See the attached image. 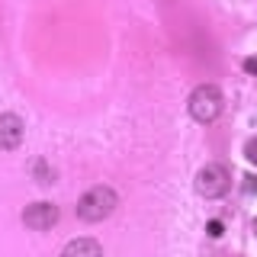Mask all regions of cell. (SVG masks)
I'll use <instances>...</instances> for the list:
<instances>
[{"mask_svg":"<svg viewBox=\"0 0 257 257\" xmlns=\"http://www.w3.org/2000/svg\"><path fill=\"white\" fill-rule=\"evenodd\" d=\"M190 116L196 119V122H215V119L222 116V106H225V100H222V90L215 84H199L196 90L190 93Z\"/></svg>","mask_w":257,"mask_h":257,"instance_id":"cell-2","label":"cell"},{"mask_svg":"<svg viewBox=\"0 0 257 257\" xmlns=\"http://www.w3.org/2000/svg\"><path fill=\"white\" fill-rule=\"evenodd\" d=\"M116 206H119L116 190L100 183V187H90L77 199V219L80 222H103V219H109V215L116 212Z\"/></svg>","mask_w":257,"mask_h":257,"instance_id":"cell-1","label":"cell"},{"mask_svg":"<svg viewBox=\"0 0 257 257\" xmlns=\"http://www.w3.org/2000/svg\"><path fill=\"white\" fill-rule=\"evenodd\" d=\"M23 135H26V122L16 112H0V148L4 151L20 148Z\"/></svg>","mask_w":257,"mask_h":257,"instance_id":"cell-5","label":"cell"},{"mask_svg":"<svg viewBox=\"0 0 257 257\" xmlns=\"http://www.w3.org/2000/svg\"><path fill=\"white\" fill-rule=\"evenodd\" d=\"M61 257H103V247L93 238H74V241L64 244Z\"/></svg>","mask_w":257,"mask_h":257,"instance_id":"cell-6","label":"cell"},{"mask_svg":"<svg viewBox=\"0 0 257 257\" xmlns=\"http://www.w3.org/2000/svg\"><path fill=\"white\" fill-rule=\"evenodd\" d=\"M231 187V174L228 167L219 164V161H212V164H206L203 171L196 174V193L206 199H215V196H225Z\"/></svg>","mask_w":257,"mask_h":257,"instance_id":"cell-3","label":"cell"},{"mask_svg":"<svg viewBox=\"0 0 257 257\" xmlns=\"http://www.w3.org/2000/svg\"><path fill=\"white\" fill-rule=\"evenodd\" d=\"M244 155H247V161H251V164H257V139H254V142H247Z\"/></svg>","mask_w":257,"mask_h":257,"instance_id":"cell-9","label":"cell"},{"mask_svg":"<svg viewBox=\"0 0 257 257\" xmlns=\"http://www.w3.org/2000/svg\"><path fill=\"white\" fill-rule=\"evenodd\" d=\"M206 231H209V238H219V235H222L225 228H222V222H219V219H212V222L206 225Z\"/></svg>","mask_w":257,"mask_h":257,"instance_id":"cell-8","label":"cell"},{"mask_svg":"<svg viewBox=\"0 0 257 257\" xmlns=\"http://www.w3.org/2000/svg\"><path fill=\"white\" fill-rule=\"evenodd\" d=\"M244 180H247L244 190H247V193H257V180H254V177H244Z\"/></svg>","mask_w":257,"mask_h":257,"instance_id":"cell-11","label":"cell"},{"mask_svg":"<svg viewBox=\"0 0 257 257\" xmlns=\"http://www.w3.org/2000/svg\"><path fill=\"white\" fill-rule=\"evenodd\" d=\"M32 177H36V183L39 187H48V183H55V171H52V164L48 161H32Z\"/></svg>","mask_w":257,"mask_h":257,"instance_id":"cell-7","label":"cell"},{"mask_svg":"<svg viewBox=\"0 0 257 257\" xmlns=\"http://www.w3.org/2000/svg\"><path fill=\"white\" fill-rule=\"evenodd\" d=\"M244 71H247V74H257V58H247L244 61Z\"/></svg>","mask_w":257,"mask_h":257,"instance_id":"cell-10","label":"cell"},{"mask_svg":"<svg viewBox=\"0 0 257 257\" xmlns=\"http://www.w3.org/2000/svg\"><path fill=\"white\" fill-rule=\"evenodd\" d=\"M23 222H26L32 231H48L58 222V206L55 203H32V206H26V212H23Z\"/></svg>","mask_w":257,"mask_h":257,"instance_id":"cell-4","label":"cell"}]
</instances>
